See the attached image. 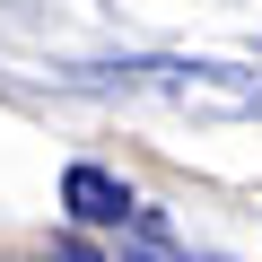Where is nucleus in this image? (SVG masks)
Listing matches in <instances>:
<instances>
[{
  "instance_id": "obj_1",
  "label": "nucleus",
  "mask_w": 262,
  "mask_h": 262,
  "mask_svg": "<svg viewBox=\"0 0 262 262\" xmlns=\"http://www.w3.org/2000/svg\"><path fill=\"white\" fill-rule=\"evenodd\" d=\"M114 79L184 114H262V70H227V61H114Z\"/></svg>"
},
{
  "instance_id": "obj_2",
  "label": "nucleus",
  "mask_w": 262,
  "mask_h": 262,
  "mask_svg": "<svg viewBox=\"0 0 262 262\" xmlns=\"http://www.w3.org/2000/svg\"><path fill=\"white\" fill-rule=\"evenodd\" d=\"M61 210H70V227H131V219H140L131 184L105 175V166H70L61 175Z\"/></svg>"
},
{
  "instance_id": "obj_3",
  "label": "nucleus",
  "mask_w": 262,
  "mask_h": 262,
  "mask_svg": "<svg viewBox=\"0 0 262 262\" xmlns=\"http://www.w3.org/2000/svg\"><path fill=\"white\" fill-rule=\"evenodd\" d=\"M61 262H105V253H88V245H79V236H70V245H61Z\"/></svg>"
}]
</instances>
